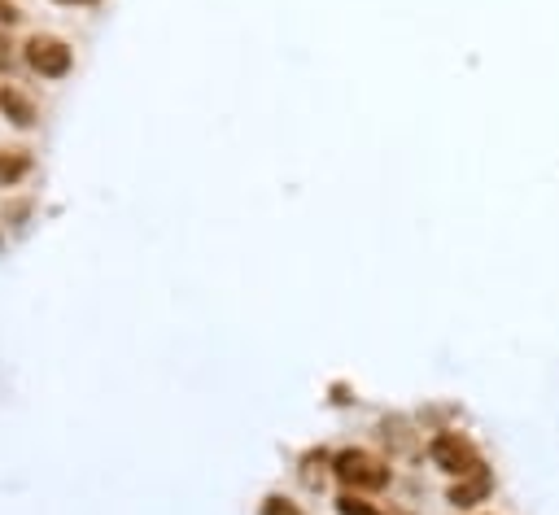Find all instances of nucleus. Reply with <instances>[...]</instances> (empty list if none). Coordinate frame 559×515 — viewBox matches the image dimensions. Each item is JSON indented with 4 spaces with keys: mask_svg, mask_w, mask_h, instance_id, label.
Returning a JSON list of instances; mask_svg holds the SVG:
<instances>
[{
    "mask_svg": "<svg viewBox=\"0 0 559 515\" xmlns=\"http://www.w3.org/2000/svg\"><path fill=\"white\" fill-rule=\"evenodd\" d=\"M332 472H337V481L346 485L350 494L389 485V463L376 459V454H367V450H341L337 459H332Z\"/></svg>",
    "mask_w": 559,
    "mask_h": 515,
    "instance_id": "1",
    "label": "nucleus"
},
{
    "mask_svg": "<svg viewBox=\"0 0 559 515\" xmlns=\"http://www.w3.org/2000/svg\"><path fill=\"white\" fill-rule=\"evenodd\" d=\"M428 459H433V467H442L446 476H468V472H477V467H485L477 446L463 433H437L428 441Z\"/></svg>",
    "mask_w": 559,
    "mask_h": 515,
    "instance_id": "2",
    "label": "nucleus"
},
{
    "mask_svg": "<svg viewBox=\"0 0 559 515\" xmlns=\"http://www.w3.org/2000/svg\"><path fill=\"white\" fill-rule=\"evenodd\" d=\"M27 62L31 70H40L44 79H66L70 75V49L53 35H35L27 44Z\"/></svg>",
    "mask_w": 559,
    "mask_h": 515,
    "instance_id": "3",
    "label": "nucleus"
},
{
    "mask_svg": "<svg viewBox=\"0 0 559 515\" xmlns=\"http://www.w3.org/2000/svg\"><path fill=\"white\" fill-rule=\"evenodd\" d=\"M490 489H494V476L485 472V467H477V472L459 476V485L450 489V507H459V511H472V507H481V502L490 498Z\"/></svg>",
    "mask_w": 559,
    "mask_h": 515,
    "instance_id": "4",
    "label": "nucleus"
},
{
    "mask_svg": "<svg viewBox=\"0 0 559 515\" xmlns=\"http://www.w3.org/2000/svg\"><path fill=\"white\" fill-rule=\"evenodd\" d=\"M31 171V158L22 149H0V188L14 184V179H22Z\"/></svg>",
    "mask_w": 559,
    "mask_h": 515,
    "instance_id": "5",
    "label": "nucleus"
},
{
    "mask_svg": "<svg viewBox=\"0 0 559 515\" xmlns=\"http://www.w3.org/2000/svg\"><path fill=\"white\" fill-rule=\"evenodd\" d=\"M0 105H5V110L14 114V123H18V127H31V123H35V110H31V101H22L14 88H5V92H0Z\"/></svg>",
    "mask_w": 559,
    "mask_h": 515,
    "instance_id": "6",
    "label": "nucleus"
},
{
    "mask_svg": "<svg viewBox=\"0 0 559 515\" xmlns=\"http://www.w3.org/2000/svg\"><path fill=\"white\" fill-rule=\"evenodd\" d=\"M337 511H341V515H385V511H376L372 502L359 498V494H341V498H337Z\"/></svg>",
    "mask_w": 559,
    "mask_h": 515,
    "instance_id": "7",
    "label": "nucleus"
},
{
    "mask_svg": "<svg viewBox=\"0 0 559 515\" xmlns=\"http://www.w3.org/2000/svg\"><path fill=\"white\" fill-rule=\"evenodd\" d=\"M263 515H302L293 507V502H284V498H267L263 502Z\"/></svg>",
    "mask_w": 559,
    "mask_h": 515,
    "instance_id": "8",
    "label": "nucleus"
},
{
    "mask_svg": "<svg viewBox=\"0 0 559 515\" xmlns=\"http://www.w3.org/2000/svg\"><path fill=\"white\" fill-rule=\"evenodd\" d=\"M22 14H18V9L14 5H9V0H0V27H14V22H18Z\"/></svg>",
    "mask_w": 559,
    "mask_h": 515,
    "instance_id": "9",
    "label": "nucleus"
},
{
    "mask_svg": "<svg viewBox=\"0 0 559 515\" xmlns=\"http://www.w3.org/2000/svg\"><path fill=\"white\" fill-rule=\"evenodd\" d=\"M0 66H9V44L0 40Z\"/></svg>",
    "mask_w": 559,
    "mask_h": 515,
    "instance_id": "10",
    "label": "nucleus"
},
{
    "mask_svg": "<svg viewBox=\"0 0 559 515\" xmlns=\"http://www.w3.org/2000/svg\"><path fill=\"white\" fill-rule=\"evenodd\" d=\"M62 5H97V0H62Z\"/></svg>",
    "mask_w": 559,
    "mask_h": 515,
    "instance_id": "11",
    "label": "nucleus"
}]
</instances>
